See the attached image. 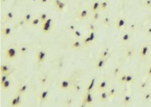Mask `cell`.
I'll list each match as a JSON object with an SVG mask.
<instances>
[{
    "label": "cell",
    "instance_id": "cell-40",
    "mask_svg": "<svg viewBox=\"0 0 151 107\" xmlns=\"http://www.w3.org/2000/svg\"><path fill=\"white\" fill-rule=\"evenodd\" d=\"M133 80H134V77L131 74L127 75V76H126V83H131V82H133Z\"/></svg>",
    "mask_w": 151,
    "mask_h": 107
},
{
    "label": "cell",
    "instance_id": "cell-15",
    "mask_svg": "<svg viewBox=\"0 0 151 107\" xmlns=\"http://www.w3.org/2000/svg\"><path fill=\"white\" fill-rule=\"evenodd\" d=\"M10 70H11V66L8 64H2L0 66V72L2 74L10 73Z\"/></svg>",
    "mask_w": 151,
    "mask_h": 107
},
{
    "label": "cell",
    "instance_id": "cell-38",
    "mask_svg": "<svg viewBox=\"0 0 151 107\" xmlns=\"http://www.w3.org/2000/svg\"><path fill=\"white\" fill-rule=\"evenodd\" d=\"M126 57H128V58H131V57H132L134 56V55H135V51H134V49H132V48L128 49L127 51H126Z\"/></svg>",
    "mask_w": 151,
    "mask_h": 107
},
{
    "label": "cell",
    "instance_id": "cell-23",
    "mask_svg": "<svg viewBox=\"0 0 151 107\" xmlns=\"http://www.w3.org/2000/svg\"><path fill=\"white\" fill-rule=\"evenodd\" d=\"M33 14H32L31 13L28 12V13H26V14H24L23 20L25 21V23H30V21L33 20Z\"/></svg>",
    "mask_w": 151,
    "mask_h": 107
},
{
    "label": "cell",
    "instance_id": "cell-21",
    "mask_svg": "<svg viewBox=\"0 0 151 107\" xmlns=\"http://www.w3.org/2000/svg\"><path fill=\"white\" fill-rule=\"evenodd\" d=\"M100 10H99V11H97V12L92 13V21L96 22L98 21V20L100 19V18H101V14H100Z\"/></svg>",
    "mask_w": 151,
    "mask_h": 107
},
{
    "label": "cell",
    "instance_id": "cell-9",
    "mask_svg": "<svg viewBox=\"0 0 151 107\" xmlns=\"http://www.w3.org/2000/svg\"><path fill=\"white\" fill-rule=\"evenodd\" d=\"M131 39H132V34L130 33H128V32L122 33L120 35V40L122 43L128 42L131 40Z\"/></svg>",
    "mask_w": 151,
    "mask_h": 107
},
{
    "label": "cell",
    "instance_id": "cell-2",
    "mask_svg": "<svg viewBox=\"0 0 151 107\" xmlns=\"http://www.w3.org/2000/svg\"><path fill=\"white\" fill-rule=\"evenodd\" d=\"M55 24V21H54V18L51 17H49L45 22L42 23L41 24V30L42 32H43L45 33H49L52 30Z\"/></svg>",
    "mask_w": 151,
    "mask_h": 107
},
{
    "label": "cell",
    "instance_id": "cell-52",
    "mask_svg": "<svg viewBox=\"0 0 151 107\" xmlns=\"http://www.w3.org/2000/svg\"><path fill=\"white\" fill-rule=\"evenodd\" d=\"M66 103H67V104H68V105H70L71 103H72V100H67V102H66Z\"/></svg>",
    "mask_w": 151,
    "mask_h": 107
},
{
    "label": "cell",
    "instance_id": "cell-48",
    "mask_svg": "<svg viewBox=\"0 0 151 107\" xmlns=\"http://www.w3.org/2000/svg\"><path fill=\"white\" fill-rule=\"evenodd\" d=\"M74 86V89L76 90V91L77 92H79L80 91V90H81V86L79 85H75Z\"/></svg>",
    "mask_w": 151,
    "mask_h": 107
},
{
    "label": "cell",
    "instance_id": "cell-53",
    "mask_svg": "<svg viewBox=\"0 0 151 107\" xmlns=\"http://www.w3.org/2000/svg\"><path fill=\"white\" fill-rule=\"evenodd\" d=\"M150 51H151V46H150Z\"/></svg>",
    "mask_w": 151,
    "mask_h": 107
},
{
    "label": "cell",
    "instance_id": "cell-39",
    "mask_svg": "<svg viewBox=\"0 0 151 107\" xmlns=\"http://www.w3.org/2000/svg\"><path fill=\"white\" fill-rule=\"evenodd\" d=\"M88 35H89V37H90L92 43L94 42H95V39H96V34H95V31H90Z\"/></svg>",
    "mask_w": 151,
    "mask_h": 107
},
{
    "label": "cell",
    "instance_id": "cell-43",
    "mask_svg": "<svg viewBox=\"0 0 151 107\" xmlns=\"http://www.w3.org/2000/svg\"><path fill=\"white\" fill-rule=\"evenodd\" d=\"M126 76H127V75H122V76H120V82H121V83H126Z\"/></svg>",
    "mask_w": 151,
    "mask_h": 107
},
{
    "label": "cell",
    "instance_id": "cell-46",
    "mask_svg": "<svg viewBox=\"0 0 151 107\" xmlns=\"http://www.w3.org/2000/svg\"><path fill=\"white\" fill-rule=\"evenodd\" d=\"M67 29H68V30H70V32H73L74 31L75 29H77V27H76V26L73 25V24H70V25L68 26Z\"/></svg>",
    "mask_w": 151,
    "mask_h": 107
},
{
    "label": "cell",
    "instance_id": "cell-54",
    "mask_svg": "<svg viewBox=\"0 0 151 107\" xmlns=\"http://www.w3.org/2000/svg\"><path fill=\"white\" fill-rule=\"evenodd\" d=\"M150 10H151V8H150Z\"/></svg>",
    "mask_w": 151,
    "mask_h": 107
},
{
    "label": "cell",
    "instance_id": "cell-18",
    "mask_svg": "<svg viewBox=\"0 0 151 107\" xmlns=\"http://www.w3.org/2000/svg\"><path fill=\"white\" fill-rule=\"evenodd\" d=\"M2 33L5 36H7V37H10L12 35V29L11 27H5L2 29Z\"/></svg>",
    "mask_w": 151,
    "mask_h": 107
},
{
    "label": "cell",
    "instance_id": "cell-37",
    "mask_svg": "<svg viewBox=\"0 0 151 107\" xmlns=\"http://www.w3.org/2000/svg\"><path fill=\"white\" fill-rule=\"evenodd\" d=\"M10 106H19L18 103V100H17V97H16V96H14V97H12V99L11 100V101H10Z\"/></svg>",
    "mask_w": 151,
    "mask_h": 107
},
{
    "label": "cell",
    "instance_id": "cell-30",
    "mask_svg": "<svg viewBox=\"0 0 151 107\" xmlns=\"http://www.w3.org/2000/svg\"><path fill=\"white\" fill-rule=\"evenodd\" d=\"M49 17H50L49 14H47V13H45V12H42V13H41V14L39 15V19H40V20H41L42 23L45 22V20L49 18Z\"/></svg>",
    "mask_w": 151,
    "mask_h": 107
},
{
    "label": "cell",
    "instance_id": "cell-31",
    "mask_svg": "<svg viewBox=\"0 0 151 107\" xmlns=\"http://www.w3.org/2000/svg\"><path fill=\"white\" fill-rule=\"evenodd\" d=\"M87 27L89 31H96V26L94 24V21L88 22L87 24Z\"/></svg>",
    "mask_w": 151,
    "mask_h": 107
},
{
    "label": "cell",
    "instance_id": "cell-12",
    "mask_svg": "<svg viewBox=\"0 0 151 107\" xmlns=\"http://www.w3.org/2000/svg\"><path fill=\"white\" fill-rule=\"evenodd\" d=\"M100 1H99V0H94V1L92 2V5H91V11H92V13H94V12L100 10Z\"/></svg>",
    "mask_w": 151,
    "mask_h": 107
},
{
    "label": "cell",
    "instance_id": "cell-47",
    "mask_svg": "<svg viewBox=\"0 0 151 107\" xmlns=\"http://www.w3.org/2000/svg\"><path fill=\"white\" fill-rule=\"evenodd\" d=\"M144 5L147 8H151V0H144Z\"/></svg>",
    "mask_w": 151,
    "mask_h": 107
},
{
    "label": "cell",
    "instance_id": "cell-8",
    "mask_svg": "<svg viewBox=\"0 0 151 107\" xmlns=\"http://www.w3.org/2000/svg\"><path fill=\"white\" fill-rule=\"evenodd\" d=\"M48 97H49V91H48L47 88H45L42 91H40V93H39V100L42 102H45L48 100Z\"/></svg>",
    "mask_w": 151,
    "mask_h": 107
},
{
    "label": "cell",
    "instance_id": "cell-44",
    "mask_svg": "<svg viewBox=\"0 0 151 107\" xmlns=\"http://www.w3.org/2000/svg\"><path fill=\"white\" fill-rule=\"evenodd\" d=\"M143 98H144L145 100H150L151 99V93H150V92H147V93H146L145 94H144V96H143Z\"/></svg>",
    "mask_w": 151,
    "mask_h": 107
},
{
    "label": "cell",
    "instance_id": "cell-50",
    "mask_svg": "<svg viewBox=\"0 0 151 107\" xmlns=\"http://www.w3.org/2000/svg\"><path fill=\"white\" fill-rule=\"evenodd\" d=\"M146 33H147L148 35H151V27H147V29H146Z\"/></svg>",
    "mask_w": 151,
    "mask_h": 107
},
{
    "label": "cell",
    "instance_id": "cell-22",
    "mask_svg": "<svg viewBox=\"0 0 151 107\" xmlns=\"http://www.w3.org/2000/svg\"><path fill=\"white\" fill-rule=\"evenodd\" d=\"M14 18V14L13 12L8 11L5 13V20L9 22H12Z\"/></svg>",
    "mask_w": 151,
    "mask_h": 107
},
{
    "label": "cell",
    "instance_id": "cell-17",
    "mask_svg": "<svg viewBox=\"0 0 151 107\" xmlns=\"http://www.w3.org/2000/svg\"><path fill=\"white\" fill-rule=\"evenodd\" d=\"M95 81H96V77L94 76L92 80H91V82H89V84L87 85L86 88V92H91L93 90L94 87V85H95Z\"/></svg>",
    "mask_w": 151,
    "mask_h": 107
},
{
    "label": "cell",
    "instance_id": "cell-26",
    "mask_svg": "<svg viewBox=\"0 0 151 107\" xmlns=\"http://www.w3.org/2000/svg\"><path fill=\"white\" fill-rule=\"evenodd\" d=\"M109 7V2L107 0H104V1H100V11H104L106 10L107 8Z\"/></svg>",
    "mask_w": 151,
    "mask_h": 107
},
{
    "label": "cell",
    "instance_id": "cell-1",
    "mask_svg": "<svg viewBox=\"0 0 151 107\" xmlns=\"http://www.w3.org/2000/svg\"><path fill=\"white\" fill-rule=\"evenodd\" d=\"M18 53L17 47H8L5 51V57L7 61H12L17 57Z\"/></svg>",
    "mask_w": 151,
    "mask_h": 107
},
{
    "label": "cell",
    "instance_id": "cell-20",
    "mask_svg": "<svg viewBox=\"0 0 151 107\" xmlns=\"http://www.w3.org/2000/svg\"><path fill=\"white\" fill-rule=\"evenodd\" d=\"M17 48H18V53H19L20 55H25L29 51V48L27 46H26V45H21V46L20 47H17Z\"/></svg>",
    "mask_w": 151,
    "mask_h": 107
},
{
    "label": "cell",
    "instance_id": "cell-33",
    "mask_svg": "<svg viewBox=\"0 0 151 107\" xmlns=\"http://www.w3.org/2000/svg\"><path fill=\"white\" fill-rule=\"evenodd\" d=\"M55 8H56V10L57 11H59V12H61V11H63L64 9L65 8V7H66V3H65L64 2H60L57 5L55 6Z\"/></svg>",
    "mask_w": 151,
    "mask_h": 107
},
{
    "label": "cell",
    "instance_id": "cell-27",
    "mask_svg": "<svg viewBox=\"0 0 151 107\" xmlns=\"http://www.w3.org/2000/svg\"><path fill=\"white\" fill-rule=\"evenodd\" d=\"M132 95L130 94H126L123 97V100H122V102H123L124 104H128L132 102Z\"/></svg>",
    "mask_w": 151,
    "mask_h": 107
},
{
    "label": "cell",
    "instance_id": "cell-28",
    "mask_svg": "<svg viewBox=\"0 0 151 107\" xmlns=\"http://www.w3.org/2000/svg\"><path fill=\"white\" fill-rule=\"evenodd\" d=\"M11 85H12V82H11V80L8 78L7 81H5V82H4V83H2V84H1V87H2V88L3 90H7L8 89V88L11 87Z\"/></svg>",
    "mask_w": 151,
    "mask_h": 107
},
{
    "label": "cell",
    "instance_id": "cell-49",
    "mask_svg": "<svg viewBox=\"0 0 151 107\" xmlns=\"http://www.w3.org/2000/svg\"><path fill=\"white\" fill-rule=\"evenodd\" d=\"M147 74L148 75V76H151V64L150 65V66H148V67H147Z\"/></svg>",
    "mask_w": 151,
    "mask_h": 107
},
{
    "label": "cell",
    "instance_id": "cell-14",
    "mask_svg": "<svg viewBox=\"0 0 151 107\" xmlns=\"http://www.w3.org/2000/svg\"><path fill=\"white\" fill-rule=\"evenodd\" d=\"M106 61L107 59L102 58V57H100V58L98 59L96 63L97 70H102V69L104 68L105 63H106Z\"/></svg>",
    "mask_w": 151,
    "mask_h": 107
},
{
    "label": "cell",
    "instance_id": "cell-25",
    "mask_svg": "<svg viewBox=\"0 0 151 107\" xmlns=\"http://www.w3.org/2000/svg\"><path fill=\"white\" fill-rule=\"evenodd\" d=\"M27 88H28V85L27 84L21 85H20L19 88H18V93H20V94H23V93H24L26 91H27Z\"/></svg>",
    "mask_w": 151,
    "mask_h": 107
},
{
    "label": "cell",
    "instance_id": "cell-36",
    "mask_svg": "<svg viewBox=\"0 0 151 107\" xmlns=\"http://www.w3.org/2000/svg\"><path fill=\"white\" fill-rule=\"evenodd\" d=\"M110 22H111V19L108 16H105V17L102 18V23L104 25L109 26L110 24Z\"/></svg>",
    "mask_w": 151,
    "mask_h": 107
},
{
    "label": "cell",
    "instance_id": "cell-51",
    "mask_svg": "<svg viewBox=\"0 0 151 107\" xmlns=\"http://www.w3.org/2000/svg\"><path fill=\"white\" fill-rule=\"evenodd\" d=\"M49 2V0H39V2L42 3V4H45V3H47Z\"/></svg>",
    "mask_w": 151,
    "mask_h": 107
},
{
    "label": "cell",
    "instance_id": "cell-32",
    "mask_svg": "<svg viewBox=\"0 0 151 107\" xmlns=\"http://www.w3.org/2000/svg\"><path fill=\"white\" fill-rule=\"evenodd\" d=\"M11 75V72L10 73H6V74H2L1 75V78H0V85L4 83L5 81L9 78V76Z\"/></svg>",
    "mask_w": 151,
    "mask_h": 107
},
{
    "label": "cell",
    "instance_id": "cell-41",
    "mask_svg": "<svg viewBox=\"0 0 151 107\" xmlns=\"http://www.w3.org/2000/svg\"><path fill=\"white\" fill-rule=\"evenodd\" d=\"M147 86H148V82H142L140 83L139 87L141 89H145V88H147Z\"/></svg>",
    "mask_w": 151,
    "mask_h": 107
},
{
    "label": "cell",
    "instance_id": "cell-6",
    "mask_svg": "<svg viewBox=\"0 0 151 107\" xmlns=\"http://www.w3.org/2000/svg\"><path fill=\"white\" fill-rule=\"evenodd\" d=\"M93 103V95L91 92H86L83 99V106H90Z\"/></svg>",
    "mask_w": 151,
    "mask_h": 107
},
{
    "label": "cell",
    "instance_id": "cell-3",
    "mask_svg": "<svg viewBox=\"0 0 151 107\" xmlns=\"http://www.w3.org/2000/svg\"><path fill=\"white\" fill-rule=\"evenodd\" d=\"M128 25V21L126 18L125 17H117L116 18L115 23H114V26L115 27L118 29H123L127 27Z\"/></svg>",
    "mask_w": 151,
    "mask_h": 107
},
{
    "label": "cell",
    "instance_id": "cell-19",
    "mask_svg": "<svg viewBox=\"0 0 151 107\" xmlns=\"http://www.w3.org/2000/svg\"><path fill=\"white\" fill-rule=\"evenodd\" d=\"M29 24H30L31 27H39V26H41L42 22L39 17H37V18H33V20L30 21Z\"/></svg>",
    "mask_w": 151,
    "mask_h": 107
},
{
    "label": "cell",
    "instance_id": "cell-16",
    "mask_svg": "<svg viewBox=\"0 0 151 107\" xmlns=\"http://www.w3.org/2000/svg\"><path fill=\"white\" fill-rule=\"evenodd\" d=\"M72 48L73 49H80L83 46V42H81L80 40H73L72 42Z\"/></svg>",
    "mask_w": 151,
    "mask_h": 107
},
{
    "label": "cell",
    "instance_id": "cell-29",
    "mask_svg": "<svg viewBox=\"0 0 151 107\" xmlns=\"http://www.w3.org/2000/svg\"><path fill=\"white\" fill-rule=\"evenodd\" d=\"M71 33H72V34H73V36L76 38H77V39H82V38H83V34H82V33H81L79 29H76L74 31L71 32Z\"/></svg>",
    "mask_w": 151,
    "mask_h": 107
},
{
    "label": "cell",
    "instance_id": "cell-4",
    "mask_svg": "<svg viewBox=\"0 0 151 107\" xmlns=\"http://www.w3.org/2000/svg\"><path fill=\"white\" fill-rule=\"evenodd\" d=\"M150 51V47L149 45H141L139 48V51H138L140 57H141V59H143V60L147 58Z\"/></svg>",
    "mask_w": 151,
    "mask_h": 107
},
{
    "label": "cell",
    "instance_id": "cell-11",
    "mask_svg": "<svg viewBox=\"0 0 151 107\" xmlns=\"http://www.w3.org/2000/svg\"><path fill=\"white\" fill-rule=\"evenodd\" d=\"M88 14L89 13H88V11L86 8H81L77 12V15H78L79 18H80L82 20H84L88 18Z\"/></svg>",
    "mask_w": 151,
    "mask_h": 107
},
{
    "label": "cell",
    "instance_id": "cell-24",
    "mask_svg": "<svg viewBox=\"0 0 151 107\" xmlns=\"http://www.w3.org/2000/svg\"><path fill=\"white\" fill-rule=\"evenodd\" d=\"M109 54H110V50L108 48H104L101 51L100 54V57H102V58H105L107 59L109 56Z\"/></svg>",
    "mask_w": 151,
    "mask_h": 107
},
{
    "label": "cell",
    "instance_id": "cell-13",
    "mask_svg": "<svg viewBox=\"0 0 151 107\" xmlns=\"http://www.w3.org/2000/svg\"><path fill=\"white\" fill-rule=\"evenodd\" d=\"M110 97L109 93H108L107 90H104L99 92V95H98V100L100 101H105L108 98Z\"/></svg>",
    "mask_w": 151,
    "mask_h": 107
},
{
    "label": "cell",
    "instance_id": "cell-10",
    "mask_svg": "<svg viewBox=\"0 0 151 107\" xmlns=\"http://www.w3.org/2000/svg\"><path fill=\"white\" fill-rule=\"evenodd\" d=\"M108 88V82L106 80H102L101 82H100L97 85V91L98 92L101 91H104V90H107Z\"/></svg>",
    "mask_w": 151,
    "mask_h": 107
},
{
    "label": "cell",
    "instance_id": "cell-35",
    "mask_svg": "<svg viewBox=\"0 0 151 107\" xmlns=\"http://www.w3.org/2000/svg\"><path fill=\"white\" fill-rule=\"evenodd\" d=\"M90 44H92V42L91 40L90 37H89V35H87L86 37H85L83 40V46L85 45H90Z\"/></svg>",
    "mask_w": 151,
    "mask_h": 107
},
{
    "label": "cell",
    "instance_id": "cell-7",
    "mask_svg": "<svg viewBox=\"0 0 151 107\" xmlns=\"http://www.w3.org/2000/svg\"><path fill=\"white\" fill-rule=\"evenodd\" d=\"M72 86V82L69 78H64L60 83V88L61 90H67Z\"/></svg>",
    "mask_w": 151,
    "mask_h": 107
},
{
    "label": "cell",
    "instance_id": "cell-42",
    "mask_svg": "<svg viewBox=\"0 0 151 107\" xmlns=\"http://www.w3.org/2000/svg\"><path fill=\"white\" fill-rule=\"evenodd\" d=\"M48 81V76H42L40 78V82H41L42 85H45Z\"/></svg>",
    "mask_w": 151,
    "mask_h": 107
},
{
    "label": "cell",
    "instance_id": "cell-34",
    "mask_svg": "<svg viewBox=\"0 0 151 107\" xmlns=\"http://www.w3.org/2000/svg\"><path fill=\"white\" fill-rule=\"evenodd\" d=\"M107 91H108V93H109L110 97H114V96L116 95V92H117V90H116V88L112 87V88H110L109 89H107Z\"/></svg>",
    "mask_w": 151,
    "mask_h": 107
},
{
    "label": "cell",
    "instance_id": "cell-5",
    "mask_svg": "<svg viewBox=\"0 0 151 107\" xmlns=\"http://www.w3.org/2000/svg\"><path fill=\"white\" fill-rule=\"evenodd\" d=\"M48 53L45 50H39L36 53V60H37L38 63H42L46 60Z\"/></svg>",
    "mask_w": 151,
    "mask_h": 107
},
{
    "label": "cell",
    "instance_id": "cell-45",
    "mask_svg": "<svg viewBox=\"0 0 151 107\" xmlns=\"http://www.w3.org/2000/svg\"><path fill=\"white\" fill-rule=\"evenodd\" d=\"M113 72H114V75H115V76H118V75L120 74V66H116V67H115Z\"/></svg>",
    "mask_w": 151,
    "mask_h": 107
}]
</instances>
